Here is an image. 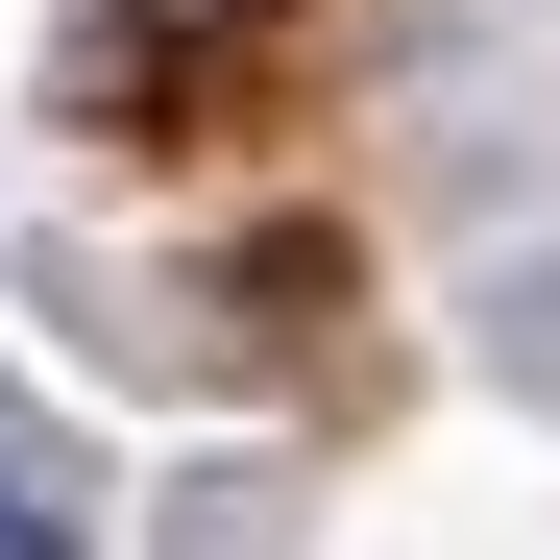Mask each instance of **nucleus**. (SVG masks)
I'll return each mask as SVG.
<instances>
[{
  "label": "nucleus",
  "instance_id": "f257e3e1",
  "mask_svg": "<svg viewBox=\"0 0 560 560\" xmlns=\"http://www.w3.org/2000/svg\"><path fill=\"white\" fill-rule=\"evenodd\" d=\"M0 560H98V536H73V488H49V439H0Z\"/></svg>",
  "mask_w": 560,
  "mask_h": 560
},
{
  "label": "nucleus",
  "instance_id": "f03ea898",
  "mask_svg": "<svg viewBox=\"0 0 560 560\" xmlns=\"http://www.w3.org/2000/svg\"><path fill=\"white\" fill-rule=\"evenodd\" d=\"M488 365H512V390L560 415V268H512V293H488Z\"/></svg>",
  "mask_w": 560,
  "mask_h": 560
},
{
  "label": "nucleus",
  "instance_id": "7ed1b4c3",
  "mask_svg": "<svg viewBox=\"0 0 560 560\" xmlns=\"http://www.w3.org/2000/svg\"><path fill=\"white\" fill-rule=\"evenodd\" d=\"M122 25H171V49H196V73H220V49L268 25V0H122Z\"/></svg>",
  "mask_w": 560,
  "mask_h": 560
}]
</instances>
